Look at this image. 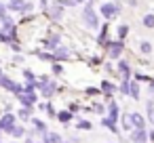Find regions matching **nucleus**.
I'll return each mask as SVG.
<instances>
[{"label": "nucleus", "instance_id": "f257e3e1", "mask_svg": "<svg viewBox=\"0 0 154 143\" xmlns=\"http://www.w3.org/2000/svg\"><path fill=\"white\" fill-rule=\"evenodd\" d=\"M82 19H85V25H87L89 30H97V28H99L97 15H95V11H93L91 7H85V11H82Z\"/></svg>", "mask_w": 154, "mask_h": 143}, {"label": "nucleus", "instance_id": "f03ea898", "mask_svg": "<svg viewBox=\"0 0 154 143\" xmlns=\"http://www.w3.org/2000/svg\"><path fill=\"white\" fill-rule=\"evenodd\" d=\"M0 86L2 88H7V91H11V93H23V86H19V84H15L9 76H0Z\"/></svg>", "mask_w": 154, "mask_h": 143}, {"label": "nucleus", "instance_id": "7ed1b4c3", "mask_svg": "<svg viewBox=\"0 0 154 143\" xmlns=\"http://www.w3.org/2000/svg\"><path fill=\"white\" fill-rule=\"evenodd\" d=\"M118 13H120V7H118V4H114V2L101 4V15H103L106 19H112V17H116Z\"/></svg>", "mask_w": 154, "mask_h": 143}, {"label": "nucleus", "instance_id": "20e7f679", "mask_svg": "<svg viewBox=\"0 0 154 143\" xmlns=\"http://www.w3.org/2000/svg\"><path fill=\"white\" fill-rule=\"evenodd\" d=\"M106 46H108V53H110L112 59H118V57H120V53H122V40H118V42H108Z\"/></svg>", "mask_w": 154, "mask_h": 143}, {"label": "nucleus", "instance_id": "39448f33", "mask_svg": "<svg viewBox=\"0 0 154 143\" xmlns=\"http://www.w3.org/2000/svg\"><path fill=\"white\" fill-rule=\"evenodd\" d=\"M146 141H148L146 128H133V133H131V143H146Z\"/></svg>", "mask_w": 154, "mask_h": 143}, {"label": "nucleus", "instance_id": "423d86ee", "mask_svg": "<svg viewBox=\"0 0 154 143\" xmlns=\"http://www.w3.org/2000/svg\"><path fill=\"white\" fill-rule=\"evenodd\" d=\"M13 126H15V116L13 114H5L2 118H0V130H7L9 133Z\"/></svg>", "mask_w": 154, "mask_h": 143}, {"label": "nucleus", "instance_id": "0eeeda50", "mask_svg": "<svg viewBox=\"0 0 154 143\" xmlns=\"http://www.w3.org/2000/svg\"><path fill=\"white\" fill-rule=\"evenodd\" d=\"M17 99L21 101L23 107H32V105L36 103V95H34V93H32V95H30V93H17Z\"/></svg>", "mask_w": 154, "mask_h": 143}, {"label": "nucleus", "instance_id": "6e6552de", "mask_svg": "<svg viewBox=\"0 0 154 143\" xmlns=\"http://www.w3.org/2000/svg\"><path fill=\"white\" fill-rule=\"evenodd\" d=\"M11 11H19V13H28L32 9L30 2H21V0H11V4H9Z\"/></svg>", "mask_w": 154, "mask_h": 143}, {"label": "nucleus", "instance_id": "1a4fd4ad", "mask_svg": "<svg viewBox=\"0 0 154 143\" xmlns=\"http://www.w3.org/2000/svg\"><path fill=\"white\" fill-rule=\"evenodd\" d=\"M53 57H55V61H63V59L70 57V49H68V46H57V49L53 51Z\"/></svg>", "mask_w": 154, "mask_h": 143}, {"label": "nucleus", "instance_id": "9d476101", "mask_svg": "<svg viewBox=\"0 0 154 143\" xmlns=\"http://www.w3.org/2000/svg\"><path fill=\"white\" fill-rule=\"evenodd\" d=\"M131 124H133V128H146V120H143V116L137 114V112L131 114Z\"/></svg>", "mask_w": 154, "mask_h": 143}, {"label": "nucleus", "instance_id": "9b49d317", "mask_svg": "<svg viewBox=\"0 0 154 143\" xmlns=\"http://www.w3.org/2000/svg\"><path fill=\"white\" fill-rule=\"evenodd\" d=\"M49 15H51V19H53V21H59V19L63 17V7H61V4L51 7V9H49Z\"/></svg>", "mask_w": 154, "mask_h": 143}, {"label": "nucleus", "instance_id": "f8f14e48", "mask_svg": "<svg viewBox=\"0 0 154 143\" xmlns=\"http://www.w3.org/2000/svg\"><path fill=\"white\" fill-rule=\"evenodd\" d=\"M40 91H42V97H51V95L55 93V82L47 80L45 84H40Z\"/></svg>", "mask_w": 154, "mask_h": 143}, {"label": "nucleus", "instance_id": "ddd939ff", "mask_svg": "<svg viewBox=\"0 0 154 143\" xmlns=\"http://www.w3.org/2000/svg\"><path fill=\"white\" fill-rule=\"evenodd\" d=\"M129 97L139 99V84H137L135 80H129Z\"/></svg>", "mask_w": 154, "mask_h": 143}, {"label": "nucleus", "instance_id": "4468645a", "mask_svg": "<svg viewBox=\"0 0 154 143\" xmlns=\"http://www.w3.org/2000/svg\"><path fill=\"white\" fill-rule=\"evenodd\" d=\"M108 109H110V116H108V118L116 122V120H118V103H116V101H110Z\"/></svg>", "mask_w": 154, "mask_h": 143}, {"label": "nucleus", "instance_id": "2eb2a0df", "mask_svg": "<svg viewBox=\"0 0 154 143\" xmlns=\"http://www.w3.org/2000/svg\"><path fill=\"white\" fill-rule=\"evenodd\" d=\"M57 46H59V36L55 34V36H51V38H49V42H47V49H49V51H55Z\"/></svg>", "mask_w": 154, "mask_h": 143}, {"label": "nucleus", "instance_id": "dca6fc26", "mask_svg": "<svg viewBox=\"0 0 154 143\" xmlns=\"http://www.w3.org/2000/svg\"><path fill=\"white\" fill-rule=\"evenodd\" d=\"M141 21H143V28H148V30H152V28H154V15H152V13L143 15V19H141Z\"/></svg>", "mask_w": 154, "mask_h": 143}, {"label": "nucleus", "instance_id": "f3484780", "mask_svg": "<svg viewBox=\"0 0 154 143\" xmlns=\"http://www.w3.org/2000/svg\"><path fill=\"white\" fill-rule=\"evenodd\" d=\"M118 70H120L122 78H129V76H131V70H129V65H127L125 61H118Z\"/></svg>", "mask_w": 154, "mask_h": 143}, {"label": "nucleus", "instance_id": "a211bd4d", "mask_svg": "<svg viewBox=\"0 0 154 143\" xmlns=\"http://www.w3.org/2000/svg\"><path fill=\"white\" fill-rule=\"evenodd\" d=\"M101 91H103V95L106 97H112V93H114V86L106 80V82H101Z\"/></svg>", "mask_w": 154, "mask_h": 143}, {"label": "nucleus", "instance_id": "6ab92c4d", "mask_svg": "<svg viewBox=\"0 0 154 143\" xmlns=\"http://www.w3.org/2000/svg\"><path fill=\"white\" fill-rule=\"evenodd\" d=\"M9 133H11L15 139H19V137H23V135H26V128H23V126H13Z\"/></svg>", "mask_w": 154, "mask_h": 143}, {"label": "nucleus", "instance_id": "aec40b11", "mask_svg": "<svg viewBox=\"0 0 154 143\" xmlns=\"http://www.w3.org/2000/svg\"><path fill=\"white\" fill-rule=\"evenodd\" d=\"M139 51H141L143 55H150V53H152V42H148V40H143V42L139 44Z\"/></svg>", "mask_w": 154, "mask_h": 143}, {"label": "nucleus", "instance_id": "412c9836", "mask_svg": "<svg viewBox=\"0 0 154 143\" xmlns=\"http://www.w3.org/2000/svg\"><path fill=\"white\" fill-rule=\"evenodd\" d=\"M32 122H34V126H36V130H38V133H42V135L47 133V126H45V122H42V120H38V118H32Z\"/></svg>", "mask_w": 154, "mask_h": 143}, {"label": "nucleus", "instance_id": "4be33fe9", "mask_svg": "<svg viewBox=\"0 0 154 143\" xmlns=\"http://www.w3.org/2000/svg\"><path fill=\"white\" fill-rule=\"evenodd\" d=\"M122 128H127V130L133 128V124H131V114H122Z\"/></svg>", "mask_w": 154, "mask_h": 143}, {"label": "nucleus", "instance_id": "5701e85b", "mask_svg": "<svg viewBox=\"0 0 154 143\" xmlns=\"http://www.w3.org/2000/svg\"><path fill=\"white\" fill-rule=\"evenodd\" d=\"M101 122H103V126H108L112 133H118V128H116V122H114V120H110V118H103Z\"/></svg>", "mask_w": 154, "mask_h": 143}, {"label": "nucleus", "instance_id": "b1692460", "mask_svg": "<svg viewBox=\"0 0 154 143\" xmlns=\"http://www.w3.org/2000/svg\"><path fill=\"white\" fill-rule=\"evenodd\" d=\"M146 107H148V120L152 122V126H154V103L152 101H148L146 103Z\"/></svg>", "mask_w": 154, "mask_h": 143}, {"label": "nucleus", "instance_id": "393cba45", "mask_svg": "<svg viewBox=\"0 0 154 143\" xmlns=\"http://www.w3.org/2000/svg\"><path fill=\"white\" fill-rule=\"evenodd\" d=\"M57 118L66 124V122H70V120H72V114H70V112H61V114H57Z\"/></svg>", "mask_w": 154, "mask_h": 143}, {"label": "nucleus", "instance_id": "a878e982", "mask_svg": "<svg viewBox=\"0 0 154 143\" xmlns=\"http://www.w3.org/2000/svg\"><path fill=\"white\" fill-rule=\"evenodd\" d=\"M120 93H122V95H129V78H122V84H120Z\"/></svg>", "mask_w": 154, "mask_h": 143}, {"label": "nucleus", "instance_id": "bb28decb", "mask_svg": "<svg viewBox=\"0 0 154 143\" xmlns=\"http://www.w3.org/2000/svg\"><path fill=\"white\" fill-rule=\"evenodd\" d=\"M0 42H13V36L2 30V32H0Z\"/></svg>", "mask_w": 154, "mask_h": 143}, {"label": "nucleus", "instance_id": "cd10ccee", "mask_svg": "<svg viewBox=\"0 0 154 143\" xmlns=\"http://www.w3.org/2000/svg\"><path fill=\"white\" fill-rule=\"evenodd\" d=\"M19 118H21V120H28V118H30V107H21V109H19Z\"/></svg>", "mask_w": 154, "mask_h": 143}, {"label": "nucleus", "instance_id": "c85d7f7f", "mask_svg": "<svg viewBox=\"0 0 154 143\" xmlns=\"http://www.w3.org/2000/svg\"><path fill=\"white\" fill-rule=\"evenodd\" d=\"M78 128H80V130H91V122H89V120H80V122H78Z\"/></svg>", "mask_w": 154, "mask_h": 143}, {"label": "nucleus", "instance_id": "c756f323", "mask_svg": "<svg viewBox=\"0 0 154 143\" xmlns=\"http://www.w3.org/2000/svg\"><path fill=\"white\" fill-rule=\"evenodd\" d=\"M80 2H82V0H61V4H66V7H76Z\"/></svg>", "mask_w": 154, "mask_h": 143}, {"label": "nucleus", "instance_id": "7c9ffc66", "mask_svg": "<svg viewBox=\"0 0 154 143\" xmlns=\"http://www.w3.org/2000/svg\"><path fill=\"white\" fill-rule=\"evenodd\" d=\"M127 32H129V28H127V25H120V28H118V38L122 40V38L127 36Z\"/></svg>", "mask_w": 154, "mask_h": 143}, {"label": "nucleus", "instance_id": "2f4dec72", "mask_svg": "<svg viewBox=\"0 0 154 143\" xmlns=\"http://www.w3.org/2000/svg\"><path fill=\"white\" fill-rule=\"evenodd\" d=\"M45 109H47V114H49V116H57V112H55V107H53L51 103H49V105H45Z\"/></svg>", "mask_w": 154, "mask_h": 143}, {"label": "nucleus", "instance_id": "473e14b6", "mask_svg": "<svg viewBox=\"0 0 154 143\" xmlns=\"http://www.w3.org/2000/svg\"><path fill=\"white\" fill-rule=\"evenodd\" d=\"M23 76L28 78V82H34V74H32L30 70H23Z\"/></svg>", "mask_w": 154, "mask_h": 143}, {"label": "nucleus", "instance_id": "72a5a7b5", "mask_svg": "<svg viewBox=\"0 0 154 143\" xmlns=\"http://www.w3.org/2000/svg\"><path fill=\"white\" fill-rule=\"evenodd\" d=\"M61 72H63V67H61L59 63H55V65H53V74H61Z\"/></svg>", "mask_w": 154, "mask_h": 143}, {"label": "nucleus", "instance_id": "f704fd0d", "mask_svg": "<svg viewBox=\"0 0 154 143\" xmlns=\"http://www.w3.org/2000/svg\"><path fill=\"white\" fill-rule=\"evenodd\" d=\"M5 17H7V7L0 4V19H5Z\"/></svg>", "mask_w": 154, "mask_h": 143}, {"label": "nucleus", "instance_id": "c9c22d12", "mask_svg": "<svg viewBox=\"0 0 154 143\" xmlns=\"http://www.w3.org/2000/svg\"><path fill=\"white\" fill-rule=\"evenodd\" d=\"M87 93H89V95H97L99 91H97V88H87Z\"/></svg>", "mask_w": 154, "mask_h": 143}, {"label": "nucleus", "instance_id": "e433bc0d", "mask_svg": "<svg viewBox=\"0 0 154 143\" xmlns=\"http://www.w3.org/2000/svg\"><path fill=\"white\" fill-rule=\"evenodd\" d=\"M103 112V105H95V114H101Z\"/></svg>", "mask_w": 154, "mask_h": 143}, {"label": "nucleus", "instance_id": "4c0bfd02", "mask_svg": "<svg viewBox=\"0 0 154 143\" xmlns=\"http://www.w3.org/2000/svg\"><path fill=\"white\" fill-rule=\"evenodd\" d=\"M150 93H154V82H150Z\"/></svg>", "mask_w": 154, "mask_h": 143}, {"label": "nucleus", "instance_id": "58836bf2", "mask_svg": "<svg viewBox=\"0 0 154 143\" xmlns=\"http://www.w3.org/2000/svg\"><path fill=\"white\" fill-rule=\"evenodd\" d=\"M0 76H2V70H0Z\"/></svg>", "mask_w": 154, "mask_h": 143}, {"label": "nucleus", "instance_id": "ea45409f", "mask_svg": "<svg viewBox=\"0 0 154 143\" xmlns=\"http://www.w3.org/2000/svg\"><path fill=\"white\" fill-rule=\"evenodd\" d=\"M89 2H93V0H89Z\"/></svg>", "mask_w": 154, "mask_h": 143}]
</instances>
